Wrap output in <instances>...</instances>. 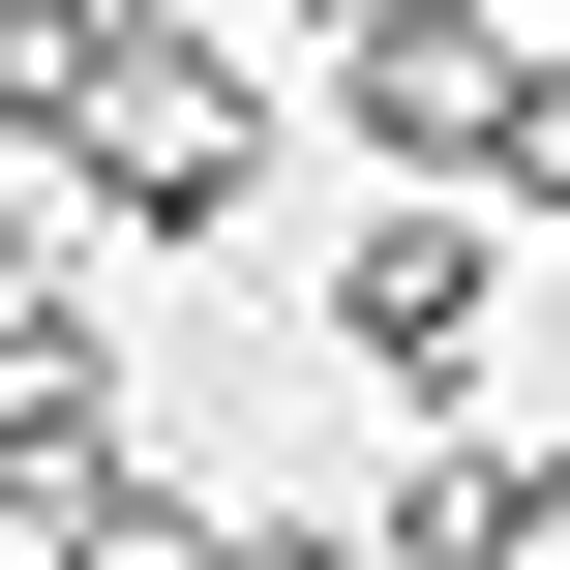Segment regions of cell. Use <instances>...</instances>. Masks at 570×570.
Masks as SVG:
<instances>
[{
  "label": "cell",
  "instance_id": "obj_1",
  "mask_svg": "<svg viewBox=\"0 0 570 570\" xmlns=\"http://www.w3.org/2000/svg\"><path fill=\"white\" fill-rule=\"evenodd\" d=\"M240 180H271V120H240V60H210V30H150V60L90 90V210H120V240H210Z\"/></svg>",
  "mask_w": 570,
  "mask_h": 570
},
{
  "label": "cell",
  "instance_id": "obj_2",
  "mask_svg": "<svg viewBox=\"0 0 570 570\" xmlns=\"http://www.w3.org/2000/svg\"><path fill=\"white\" fill-rule=\"evenodd\" d=\"M481 301H511L481 210H361V240H331V331H361L391 391H481Z\"/></svg>",
  "mask_w": 570,
  "mask_h": 570
},
{
  "label": "cell",
  "instance_id": "obj_3",
  "mask_svg": "<svg viewBox=\"0 0 570 570\" xmlns=\"http://www.w3.org/2000/svg\"><path fill=\"white\" fill-rule=\"evenodd\" d=\"M30 570H210V541H180V511H150V481H120V451H90V481H60V511H30Z\"/></svg>",
  "mask_w": 570,
  "mask_h": 570
},
{
  "label": "cell",
  "instance_id": "obj_4",
  "mask_svg": "<svg viewBox=\"0 0 570 570\" xmlns=\"http://www.w3.org/2000/svg\"><path fill=\"white\" fill-rule=\"evenodd\" d=\"M210 570H391V511H240Z\"/></svg>",
  "mask_w": 570,
  "mask_h": 570
},
{
  "label": "cell",
  "instance_id": "obj_5",
  "mask_svg": "<svg viewBox=\"0 0 570 570\" xmlns=\"http://www.w3.org/2000/svg\"><path fill=\"white\" fill-rule=\"evenodd\" d=\"M0 570H30V511H0Z\"/></svg>",
  "mask_w": 570,
  "mask_h": 570
}]
</instances>
